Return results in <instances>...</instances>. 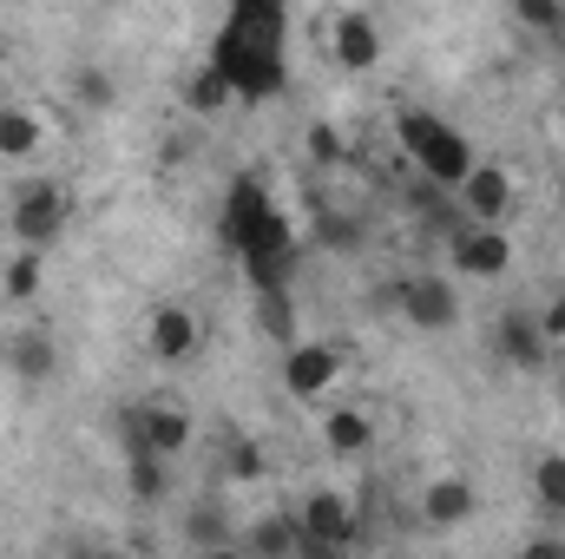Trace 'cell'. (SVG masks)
Segmentation results:
<instances>
[{
    "instance_id": "obj_22",
    "label": "cell",
    "mask_w": 565,
    "mask_h": 559,
    "mask_svg": "<svg viewBox=\"0 0 565 559\" xmlns=\"http://www.w3.org/2000/svg\"><path fill=\"white\" fill-rule=\"evenodd\" d=\"M0 296H13V303L40 296V251H13V264L0 271Z\"/></svg>"
},
{
    "instance_id": "obj_27",
    "label": "cell",
    "mask_w": 565,
    "mask_h": 559,
    "mask_svg": "<svg viewBox=\"0 0 565 559\" xmlns=\"http://www.w3.org/2000/svg\"><path fill=\"white\" fill-rule=\"evenodd\" d=\"M546 329H553V342H565V296L546 309Z\"/></svg>"
},
{
    "instance_id": "obj_20",
    "label": "cell",
    "mask_w": 565,
    "mask_h": 559,
    "mask_svg": "<svg viewBox=\"0 0 565 559\" xmlns=\"http://www.w3.org/2000/svg\"><path fill=\"white\" fill-rule=\"evenodd\" d=\"M7 369H13L20 382H46V376H53V342H46V336H13V342H7Z\"/></svg>"
},
{
    "instance_id": "obj_24",
    "label": "cell",
    "mask_w": 565,
    "mask_h": 559,
    "mask_svg": "<svg viewBox=\"0 0 565 559\" xmlns=\"http://www.w3.org/2000/svg\"><path fill=\"white\" fill-rule=\"evenodd\" d=\"M191 547H231V534H224V527L198 507V514H191Z\"/></svg>"
},
{
    "instance_id": "obj_3",
    "label": "cell",
    "mask_w": 565,
    "mask_h": 559,
    "mask_svg": "<svg viewBox=\"0 0 565 559\" xmlns=\"http://www.w3.org/2000/svg\"><path fill=\"white\" fill-rule=\"evenodd\" d=\"M66 224H73V198H66V184H53V178H26V184H13L7 231H13L20 251H46Z\"/></svg>"
},
{
    "instance_id": "obj_2",
    "label": "cell",
    "mask_w": 565,
    "mask_h": 559,
    "mask_svg": "<svg viewBox=\"0 0 565 559\" xmlns=\"http://www.w3.org/2000/svg\"><path fill=\"white\" fill-rule=\"evenodd\" d=\"M395 139H402V151L415 158V171H422L434 191H454V184L473 171V139H467L454 119L427 113V106H402V113H395Z\"/></svg>"
},
{
    "instance_id": "obj_9",
    "label": "cell",
    "mask_w": 565,
    "mask_h": 559,
    "mask_svg": "<svg viewBox=\"0 0 565 559\" xmlns=\"http://www.w3.org/2000/svg\"><path fill=\"white\" fill-rule=\"evenodd\" d=\"M493 356L513 362V369H546L553 362V329L540 309H507L493 323Z\"/></svg>"
},
{
    "instance_id": "obj_14",
    "label": "cell",
    "mask_w": 565,
    "mask_h": 559,
    "mask_svg": "<svg viewBox=\"0 0 565 559\" xmlns=\"http://www.w3.org/2000/svg\"><path fill=\"white\" fill-rule=\"evenodd\" d=\"M473 507H480V494H473V481H460V474H440V481L422 487V520L427 527H467Z\"/></svg>"
},
{
    "instance_id": "obj_19",
    "label": "cell",
    "mask_w": 565,
    "mask_h": 559,
    "mask_svg": "<svg viewBox=\"0 0 565 559\" xmlns=\"http://www.w3.org/2000/svg\"><path fill=\"white\" fill-rule=\"evenodd\" d=\"M244 547H250V553H270V559L302 553V520H296V514H270V520H257V527L244 534Z\"/></svg>"
},
{
    "instance_id": "obj_5",
    "label": "cell",
    "mask_w": 565,
    "mask_h": 559,
    "mask_svg": "<svg viewBox=\"0 0 565 559\" xmlns=\"http://www.w3.org/2000/svg\"><path fill=\"white\" fill-rule=\"evenodd\" d=\"M296 520H302V553H342V547L362 540V527H355V500L335 494V487H316V494L296 507Z\"/></svg>"
},
{
    "instance_id": "obj_21",
    "label": "cell",
    "mask_w": 565,
    "mask_h": 559,
    "mask_svg": "<svg viewBox=\"0 0 565 559\" xmlns=\"http://www.w3.org/2000/svg\"><path fill=\"white\" fill-rule=\"evenodd\" d=\"M257 316H264V336H270V342H282V349L296 342V309H289V289H264V296H257Z\"/></svg>"
},
{
    "instance_id": "obj_13",
    "label": "cell",
    "mask_w": 565,
    "mask_h": 559,
    "mask_svg": "<svg viewBox=\"0 0 565 559\" xmlns=\"http://www.w3.org/2000/svg\"><path fill=\"white\" fill-rule=\"evenodd\" d=\"M145 349H151L158 362H191V356L204 349V323H198V309H184V303H158L151 323H145Z\"/></svg>"
},
{
    "instance_id": "obj_16",
    "label": "cell",
    "mask_w": 565,
    "mask_h": 559,
    "mask_svg": "<svg viewBox=\"0 0 565 559\" xmlns=\"http://www.w3.org/2000/svg\"><path fill=\"white\" fill-rule=\"evenodd\" d=\"M322 447L342 454V461H355V454L375 447V421L362 415V409H349V402H335V409L322 415Z\"/></svg>"
},
{
    "instance_id": "obj_6",
    "label": "cell",
    "mask_w": 565,
    "mask_h": 559,
    "mask_svg": "<svg viewBox=\"0 0 565 559\" xmlns=\"http://www.w3.org/2000/svg\"><path fill=\"white\" fill-rule=\"evenodd\" d=\"M335 382H342L335 342H289L282 349V395L289 402H322V395H335Z\"/></svg>"
},
{
    "instance_id": "obj_15",
    "label": "cell",
    "mask_w": 565,
    "mask_h": 559,
    "mask_svg": "<svg viewBox=\"0 0 565 559\" xmlns=\"http://www.w3.org/2000/svg\"><path fill=\"white\" fill-rule=\"evenodd\" d=\"M40 145H46V119H40L33 106L7 99V106H0V158H7V165H26Z\"/></svg>"
},
{
    "instance_id": "obj_25",
    "label": "cell",
    "mask_w": 565,
    "mask_h": 559,
    "mask_svg": "<svg viewBox=\"0 0 565 559\" xmlns=\"http://www.w3.org/2000/svg\"><path fill=\"white\" fill-rule=\"evenodd\" d=\"M231 474H237V481H257V474H264V461H257V447H250V441H237V447H231Z\"/></svg>"
},
{
    "instance_id": "obj_23",
    "label": "cell",
    "mask_w": 565,
    "mask_h": 559,
    "mask_svg": "<svg viewBox=\"0 0 565 559\" xmlns=\"http://www.w3.org/2000/svg\"><path fill=\"white\" fill-rule=\"evenodd\" d=\"M533 494H540L546 514H565V454H546V461L533 467Z\"/></svg>"
},
{
    "instance_id": "obj_7",
    "label": "cell",
    "mask_w": 565,
    "mask_h": 559,
    "mask_svg": "<svg viewBox=\"0 0 565 559\" xmlns=\"http://www.w3.org/2000/svg\"><path fill=\"white\" fill-rule=\"evenodd\" d=\"M329 53H335L342 73H375V66L388 60V33L375 27V13L342 7V13L329 20Z\"/></svg>"
},
{
    "instance_id": "obj_17",
    "label": "cell",
    "mask_w": 565,
    "mask_h": 559,
    "mask_svg": "<svg viewBox=\"0 0 565 559\" xmlns=\"http://www.w3.org/2000/svg\"><path fill=\"white\" fill-rule=\"evenodd\" d=\"M231 99H237V93H231V80H224V66H217V60H204V66H198L191 80H184V106H191L198 119H211V113H224Z\"/></svg>"
},
{
    "instance_id": "obj_10",
    "label": "cell",
    "mask_w": 565,
    "mask_h": 559,
    "mask_svg": "<svg viewBox=\"0 0 565 559\" xmlns=\"http://www.w3.org/2000/svg\"><path fill=\"white\" fill-rule=\"evenodd\" d=\"M454 198H460L467 224H507V211H513V171H507V165L473 158V171L454 184Z\"/></svg>"
},
{
    "instance_id": "obj_12",
    "label": "cell",
    "mask_w": 565,
    "mask_h": 559,
    "mask_svg": "<svg viewBox=\"0 0 565 559\" xmlns=\"http://www.w3.org/2000/svg\"><path fill=\"white\" fill-rule=\"evenodd\" d=\"M270 211H277L270 184H264L257 171H244V178H237V184L224 191V211H217V238H224V251L237 257V244H244V238H250V231H257V224H264Z\"/></svg>"
},
{
    "instance_id": "obj_26",
    "label": "cell",
    "mask_w": 565,
    "mask_h": 559,
    "mask_svg": "<svg viewBox=\"0 0 565 559\" xmlns=\"http://www.w3.org/2000/svg\"><path fill=\"white\" fill-rule=\"evenodd\" d=\"M309 151H316V158H335V151H342V139H335V133H329V126H316V133H309Z\"/></svg>"
},
{
    "instance_id": "obj_4",
    "label": "cell",
    "mask_w": 565,
    "mask_h": 559,
    "mask_svg": "<svg viewBox=\"0 0 565 559\" xmlns=\"http://www.w3.org/2000/svg\"><path fill=\"white\" fill-rule=\"evenodd\" d=\"M237 271H244V283L264 296V289H289V277H296V224H289V211H270L244 244H237Z\"/></svg>"
},
{
    "instance_id": "obj_11",
    "label": "cell",
    "mask_w": 565,
    "mask_h": 559,
    "mask_svg": "<svg viewBox=\"0 0 565 559\" xmlns=\"http://www.w3.org/2000/svg\"><path fill=\"white\" fill-rule=\"evenodd\" d=\"M395 309H402L415 329L440 336V329L460 323V289L447 277H408V283H395Z\"/></svg>"
},
{
    "instance_id": "obj_28",
    "label": "cell",
    "mask_w": 565,
    "mask_h": 559,
    "mask_svg": "<svg viewBox=\"0 0 565 559\" xmlns=\"http://www.w3.org/2000/svg\"><path fill=\"white\" fill-rule=\"evenodd\" d=\"M559 402H565V369H559Z\"/></svg>"
},
{
    "instance_id": "obj_1",
    "label": "cell",
    "mask_w": 565,
    "mask_h": 559,
    "mask_svg": "<svg viewBox=\"0 0 565 559\" xmlns=\"http://www.w3.org/2000/svg\"><path fill=\"white\" fill-rule=\"evenodd\" d=\"M211 60L224 66V80L244 106L277 99L289 80V7L282 0H231Z\"/></svg>"
},
{
    "instance_id": "obj_29",
    "label": "cell",
    "mask_w": 565,
    "mask_h": 559,
    "mask_svg": "<svg viewBox=\"0 0 565 559\" xmlns=\"http://www.w3.org/2000/svg\"><path fill=\"white\" fill-rule=\"evenodd\" d=\"M559 198H565V178H559Z\"/></svg>"
},
{
    "instance_id": "obj_8",
    "label": "cell",
    "mask_w": 565,
    "mask_h": 559,
    "mask_svg": "<svg viewBox=\"0 0 565 559\" xmlns=\"http://www.w3.org/2000/svg\"><path fill=\"white\" fill-rule=\"evenodd\" d=\"M454 271L467 283H500L513 271V238H507V224H467L460 238H454Z\"/></svg>"
},
{
    "instance_id": "obj_18",
    "label": "cell",
    "mask_w": 565,
    "mask_h": 559,
    "mask_svg": "<svg viewBox=\"0 0 565 559\" xmlns=\"http://www.w3.org/2000/svg\"><path fill=\"white\" fill-rule=\"evenodd\" d=\"M126 494H132L139 507H158V500L171 494V461H164V454H132V461H126Z\"/></svg>"
}]
</instances>
